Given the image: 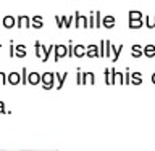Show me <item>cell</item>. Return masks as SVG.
<instances>
[{"instance_id":"cell-33","label":"cell","mask_w":155,"mask_h":151,"mask_svg":"<svg viewBox=\"0 0 155 151\" xmlns=\"http://www.w3.org/2000/svg\"><path fill=\"white\" fill-rule=\"evenodd\" d=\"M116 82H118V84H121V85H123V72L116 71Z\"/></svg>"},{"instance_id":"cell-37","label":"cell","mask_w":155,"mask_h":151,"mask_svg":"<svg viewBox=\"0 0 155 151\" xmlns=\"http://www.w3.org/2000/svg\"><path fill=\"white\" fill-rule=\"evenodd\" d=\"M152 84H155V72L152 74Z\"/></svg>"},{"instance_id":"cell-9","label":"cell","mask_w":155,"mask_h":151,"mask_svg":"<svg viewBox=\"0 0 155 151\" xmlns=\"http://www.w3.org/2000/svg\"><path fill=\"white\" fill-rule=\"evenodd\" d=\"M115 24H116V19H115V16H111V14H107V16L102 18V26L107 27V29H111Z\"/></svg>"},{"instance_id":"cell-30","label":"cell","mask_w":155,"mask_h":151,"mask_svg":"<svg viewBox=\"0 0 155 151\" xmlns=\"http://www.w3.org/2000/svg\"><path fill=\"white\" fill-rule=\"evenodd\" d=\"M104 77H105V84L110 85V68H107L104 71Z\"/></svg>"},{"instance_id":"cell-36","label":"cell","mask_w":155,"mask_h":151,"mask_svg":"<svg viewBox=\"0 0 155 151\" xmlns=\"http://www.w3.org/2000/svg\"><path fill=\"white\" fill-rule=\"evenodd\" d=\"M5 113V105H3V101H0V114H3Z\"/></svg>"},{"instance_id":"cell-17","label":"cell","mask_w":155,"mask_h":151,"mask_svg":"<svg viewBox=\"0 0 155 151\" xmlns=\"http://www.w3.org/2000/svg\"><path fill=\"white\" fill-rule=\"evenodd\" d=\"M144 56L145 58H153L155 56V45L153 43H147L144 47Z\"/></svg>"},{"instance_id":"cell-19","label":"cell","mask_w":155,"mask_h":151,"mask_svg":"<svg viewBox=\"0 0 155 151\" xmlns=\"http://www.w3.org/2000/svg\"><path fill=\"white\" fill-rule=\"evenodd\" d=\"M31 26L32 27H36V29H42L44 27V19H42V16H32L31 18Z\"/></svg>"},{"instance_id":"cell-20","label":"cell","mask_w":155,"mask_h":151,"mask_svg":"<svg viewBox=\"0 0 155 151\" xmlns=\"http://www.w3.org/2000/svg\"><path fill=\"white\" fill-rule=\"evenodd\" d=\"M144 24H145V27H149V29H155V16H145Z\"/></svg>"},{"instance_id":"cell-29","label":"cell","mask_w":155,"mask_h":151,"mask_svg":"<svg viewBox=\"0 0 155 151\" xmlns=\"http://www.w3.org/2000/svg\"><path fill=\"white\" fill-rule=\"evenodd\" d=\"M73 23H74V14L73 16H66V23H65V27H71Z\"/></svg>"},{"instance_id":"cell-2","label":"cell","mask_w":155,"mask_h":151,"mask_svg":"<svg viewBox=\"0 0 155 151\" xmlns=\"http://www.w3.org/2000/svg\"><path fill=\"white\" fill-rule=\"evenodd\" d=\"M41 85L44 90H52L55 87V72H44V74H41Z\"/></svg>"},{"instance_id":"cell-12","label":"cell","mask_w":155,"mask_h":151,"mask_svg":"<svg viewBox=\"0 0 155 151\" xmlns=\"http://www.w3.org/2000/svg\"><path fill=\"white\" fill-rule=\"evenodd\" d=\"M123 43H120L118 45V48H116L115 45H111V63H116L118 61V58H120V55H121V50H123Z\"/></svg>"},{"instance_id":"cell-23","label":"cell","mask_w":155,"mask_h":151,"mask_svg":"<svg viewBox=\"0 0 155 151\" xmlns=\"http://www.w3.org/2000/svg\"><path fill=\"white\" fill-rule=\"evenodd\" d=\"M94 23H95V27H102V13L100 11H94Z\"/></svg>"},{"instance_id":"cell-14","label":"cell","mask_w":155,"mask_h":151,"mask_svg":"<svg viewBox=\"0 0 155 151\" xmlns=\"http://www.w3.org/2000/svg\"><path fill=\"white\" fill-rule=\"evenodd\" d=\"M142 55H144V47L134 43V45L131 47V56H133V58H140Z\"/></svg>"},{"instance_id":"cell-38","label":"cell","mask_w":155,"mask_h":151,"mask_svg":"<svg viewBox=\"0 0 155 151\" xmlns=\"http://www.w3.org/2000/svg\"><path fill=\"white\" fill-rule=\"evenodd\" d=\"M0 48H2V45H0Z\"/></svg>"},{"instance_id":"cell-3","label":"cell","mask_w":155,"mask_h":151,"mask_svg":"<svg viewBox=\"0 0 155 151\" xmlns=\"http://www.w3.org/2000/svg\"><path fill=\"white\" fill-rule=\"evenodd\" d=\"M65 56H68V45L53 43V61H60Z\"/></svg>"},{"instance_id":"cell-22","label":"cell","mask_w":155,"mask_h":151,"mask_svg":"<svg viewBox=\"0 0 155 151\" xmlns=\"http://www.w3.org/2000/svg\"><path fill=\"white\" fill-rule=\"evenodd\" d=\"M131 84V71L129 68L124 69V74H123V85H129Z\"/></svg>"},{"instance_id":"cell-25","label":"cell","mask_w":155,"mask_h":151,"mask_svg":"<svg viewBox=\"0 0 155 151\" xmlns=\"http://www.w3.org/2000/svg\"><path fill=\"white\" fill-rule=\"evenodd\" d=\"M129 19H142V13L137 10H133V11H129Z\"/></svg>"},{"instance_id":"cell-8","label":"cell","mask_w":155,"mask_h":151,"mask_svg":"<svg viewBox=\"0 0 155 151\" xmlns=\"http://www.w3.org/2000/svg\"><path fill=\"white\" fill-rule=\"evenodd\" d=\"M87 84H95V74L94 72H82L81 85H87Z\"/></svg>"},{"instance_id":"cell-15","label":"cell","mask_w":155,"mask_h":151,"mask_svg":"<svg viewBox=\"0 0 155 151\" xmlns=\"http://www.w3.org/2000/svg\"><path fill=\"white\" fill-rule=\"evenodd\" d=\"M66 77H68V74L65 72V74H60V72H55V79L58 80L57 82V85H55V89L57 90H60L61 87H63V84H65V80H66Z\"/></svg>"},{"instance_id":"cell-31","label":"cell","mask_w":155,"mask_h":151,"mask_svg":"<svg viewBox=\"0 0 155 151\" xmlns=\"http://www.w3.org/2000/svg\"><path fill=\"white\" fill-rule=\"evenodd\" d=\"M81 76H82V71H81V68H78L76 69V84L78 85H81Z\"/></svg>"},{"instance_id":"cell-4","label":"cell","mask_w":155,"mask_h":151,"mask_svg":"<svg viewBox=\"0 0 155 151\" xmlns=\"http://www.w3.org/2000/svg\"><path fill=\"white\" fill-rule=\"evenodd\" d=\"M73 26L76 29L78 27H89V21H87V18L84 14H81L79 11L74 13V23H73Z\"/></svg>"},{"instance_id":"cell-16","label":"cell","mask_w":155,"mask_h":151,"mask_svg":"<svg viewBox=\"0 0 155 151\" xmlns=\"http://www.w3.org/2000/svg\"><path fill=\"white\" fill-rule=\"evenodd\" d=\"M73 53H74V56H78V58L86 56V45H81V43L74 45V48H73Z\"/></svg>"},{"instance_id":"cell-5","label":"cell","mask_w":155,"mask_h":151,"mask_svg":"<svg viewBox=\"0 0 155 151\" xmlns=\"http://www.w3.org/2000/svg\"><path fill=\"white\" fill-rule=\"evenodd\" d=\"M86 56L89 58H100V50H99V45H86Z\"/></svg>"},{"instance_id":"cell-26","label":"cell","mask_w":155,"mask_h":151,"mask_svg":"<svg viewBox=\"0 0 155 151\" xmlns=\"http://www.w3.org/2000/svg\"><path fill=\"white\" fill-rule=\"evenodd\" d=\"M116 84V69L115 68H110V85Z\"/></svg>"},{"instance_id":"cell-24","label":"cell","mask_w":155,"mask_h":151,"mask_svg":"<svg viewBox=\"0 0 155 151\" xmlns=\"http://www.w3.org/2000/svg\"><path fill=\"white\" fill-rule=\"evenodd\" d=\"M55 21H57V27H58V29H61V27H65L66 16H55Z\"/></svg>"},{"instance_id":"cell-34","label":"cell","mask_w":155,"mask_h":151,"mask_svg":"<svg viewBox=\"0 0 155 151\" xmlns=\"http://www.w3.org/2000/svg\"><path fill=\"white\" fill-rule=\"evenodd\" d=\"M0 84H7V74H5V72H2L0 71Z\"/></svg>"},{"instance_id":"cell-28","label":"cell","mask_w":155,"mask_h":151,"mask_svg":"<svg viewBox=\"0 0 155 151\" xmlns=\"http://www.w3.org/2000/svg\"><path fill=\"white\" fill-rule=\"evenodd\" d=\"M73 48H74V43L70 40V42H68V58H73V56H74V53H73Z\"/></svg>"},{"instance_id":"cell-7","label":"cell","mask_w":155,"mask_h":151,"mask_svg":"<svg viewBox=\"0 0 155 151\" xmlns=\"http://www.w3.org/2000/svg\"><path fill=\"white\" fill-rule=\"evenodd\" d=\"M2 26L5 29H13L16 27V18L12 16V14H7V16L2 18Z\"/></svg>"},{"instance_id":"cell-27","label":"cell","mask_w":155,"mask_h":151,"mask_svg":"<svg viewBox=\"0 0 155 151\" xmlns=\"http://www.w3.org/2000/svg\"><path fill=\"white\" fill-rule=\"evenodd\" d=\"M26 82H28V69L23 68V71H21V84L26 85Z\"/></svg>"},{"instance_id":"cell-32","label":"cell","mask_w":155,"mask_h":151,"mask_svg":"<svg viewBox=\"0 0 155 151\" xmlns=\"http://www.w3.org/2000/svg\"><path fill=\"white\" fill-rule=\"evenodd\" d=\"M87 21H89V27L92 29V27H95V23H94V11L91 13V16L87 18Z\"/></svg>"},{"instance_id":"cell-1","label":"cell","mask_w":155,"mask_h":151,"mask_svg":"<svg viewBox=\"0 0 155 151\" xmlns=\"http://www.w3.org/2000/svg\"><path fill=\"white\" fill-rule=\"evenodd\" d=\"M34 47H36V56L41 58L44 63H45L48 58H50L52 52H53V43H52V45H48V47H45L42 42L36 40V42H34Z\"/></svg>"},{"instance_id":"cell-10","label":"cell","mask_w":155,"mask_h":151,"mask_svg":"<svg viewBox=\"0 0 155 151\" xmlns=\"http://www.w3.org/2000/svg\"><path fill=\"white\" fill-rule=\"evenodd\" d=\"M28 84L29 85H39L41 84V74L39 72H28Z\"/></svg>"},{"instance_id":"cell-21","label":"cell","mask_w":155,"mask_h":151,"mask_svg":"<svg viewBox=\"0 0 155 151\" xmlns=\"http://www.w3.org/2000/svg\"><path fill=\"white\" fill-rule=\"evenodd\" d=\"M129 29H140L142 27V19H129Z\"/></svg>"},{"instance_id":"cell-13","label":"cell","mask_w":155,"mask_h":151,"mask_svg":"<svg viewBox=\"0 0 155 151\" xmlns=\"http://www.w3.org/2000/svg\"><path fill=\"white\" fill-rule=\"evenodd\" d=\"M26 55H28L26 45H23V43H18V45H15V56H16V58H24Z\"/></svg>"},{"instance_id":"cell-35","label":"cell","mask_w":155,"mask_h":151,"mask_svg":"<svg viewBox=\"0 0 155 151\" xmlns=\"http://www.w3.org/2000/svg\"><path fill=\"white\" fill-rule=\"evenodd\" d=\"M10 56H15V45H13V42H10Z\"/></svg>"},{"instance_id":"cell-18","label":"cell","mask_w":155,"mask_h":151,"mask_svg":"<svg viewBox=\"0 0 155 151\" xmlns=\"http://www.w3.org/2000/svg\"><path fill=\"white\" fill-rule=\"evenodd\" d=\"M131 84L133 85L142 84V74H140V72H131Z\"/></svg>"},{"instance_id":"cell-11","label":"cell","mask_w":155,"mask_h":151,"mask_svg":"<svg viewBox=\"0 0 155 151\" xmlns=\"http://www.w3.org/2000/svg\"><path fill=\"white\" fill-rule=\"evenodd\" d=\"M29 27L31 26V18L24 16V14H19V16L16 18V27Z\"/></svg>"},{"instance_id":"cell-6","label":"cell","mask_w":155,"mask_h":151,"mask_svg":"<svg viewBox=\"0 0 155 151\" xmlns=\"http://www.w3.org/2000/svg\"><path fill=\"white\" fill-rule=\"evenodd\" d=\"M7 84H10V85L21 84V74L16 72V71H12L10 74H7Z\"/></svg>"}]
</instances>
